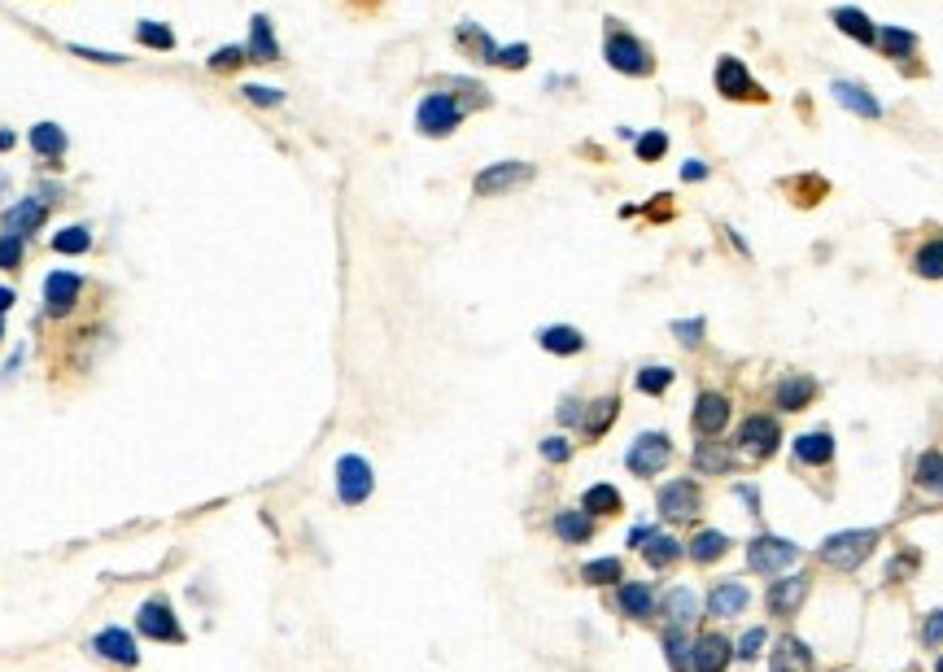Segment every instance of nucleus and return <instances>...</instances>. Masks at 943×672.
Segmentation results:
<instances>
[{"instance_id":"obj_11","label":"nucleus","mask_w":943,"mask_h":672,"mask_svg":"<svg viewBox=\"0 0 943 672\" xmlns=\"http://www.w3.org/2000/svg\"><path fill=\"white\" fill-rule=\"evenodd\" d=\"M695 511H699L695 480H668L660 489V515H668V520H695Z\"/></svg>"},{"instance_id":"obj_51","label":"nucleus","mask_w":943,"mask_h":672,"mask_svg":"<svg viewBox=\"0 0 943 672\" xmlns=\"http://www.w3.org/2000/svg\"><path fill=\"white\" fill-rule=\"evenodd\" d=\"M245 96H249L254 105H280V101H284V92H280V88H262V83H249Z\"/></svg>"},{"instance_id":"obj_44","label":"nucleus","mask_w":943,"mask_h":672,"mask_svg":"<svg viewBox=\"0 0 943 672\" xmlns=\"http://www.w3.org/2000/svg\"><path fill=\"white\" fill-rule=\"evenodd\" d=\"M664 149H668V136H664V131H647V136L638 140V162L664 158Z\"/></svg>"},{"instance_id":"obj_6","label":"nucleus","mask_w":943,"mask_h":672,"mask_svg":"<svg viewBox=\"0 0 943 672\" xmlns=\"http://www.w3.org/2000/svg\"><path fill=\"white\" fill-rule=\"evenodd\" d=\"M799 559V546L795 542H786V537H756V542L747 546V563H751V572H760V576H778L782 568H791V563Z\"/></svg>"},{"instance_id":"obj_48","label":"nucleus","mask_w":943,"mask_h":672,"mask_svg":"<svg viewBox=\"0 0 943 672\" xmlns=\"http://www.w3.org/2000/svg\"><path fill=\"white\" fill-rule=\"evenodd\" d=\"M568 454H572V446H568L564 437H546V441H542V459H546V463H568Z\"/></svg>"},{"instance_id":"obj_31","label":"nucleus","mask_w":943,"mask_h":672,"mask_svg":"<svg viewBox=\"0 0 943 672\" xmlns=\"http://www.w3.org/2000/svg\"><path fill=\"white\" fill-rule=\"evenodd\" d=\"M834 27H839V31H847V35H852V40H861V44H874V22H869L865 14H861V9H852V5H843V9H834Z\"/></svg>"},{"instance_id":"obj_58","label":"nucleus","mask_w":943,"mask_h":672,"mask_svg":"<svg viewBox=\"0 0 943 672\" xmlns=\"http://www.w3.org/2000/svg\"><path fill=\"white\" fill-rule=\"evenodd\" d=\"M9 144H14V131H0V153H5Z\"/></svg>"},{"instance_id":"obj_56","label":"nucleus","mask_w":943,"mask_h":672,"mask_svg":"<svg viewBox=\"0 0 943 672\" xmlns=\"http://www.w3.org/2000/svg\"><path fill=\"white\" fill-rule=\"evenodd\" d=\"M655 533V528H647V524H638L634 533H629V546H638V542H647V537Z\"/></svg>"},{"instance_id":"obj_17","label":"nucleus","mask_w":943,"mask_h":672,"mask_svg":"<svg viewBox=\"0 0 943 672\" xmlns=\"http://www.w3.org/2000/svg\"><path fill=\"white\" fill-rule=\"evenodd\" d=\"M730 642L721 638V633H703V638L690 646V668L695 672H725V664H730Z\"/></svg>"},{"instance_id":"obj_41","label":"nucleus","mask_w":943,"mask_h":672,"mask_svg":"<svg viewBox=\"0 0 943 672\" xmlns=\"http://www.w3.org/2000/svg\"><path fill=\"white\" fill-rule=\"evenodd\" d=\"M664 651H668V664H673L677 672L690 668V642L682 638V629H668L664 633Z\"/></svg>"},{"instance_id":"obj_38","label":"nucleus","mask_w":943,"mask_h":672,"mask_svg":"<svg viewBox=\"0 0 943 672\" xmlns=\"http://www.w3.org/2000/svg\"><path fill=\"white\" fill-rule=\"evenodd\" d=\"M616 411H620V402H616V398H603V402H594L590 411H586V419H581V432H586V437H603V432L612 428Z\"/></svg>"},{"instance_id":"obj_20","label":"nucleus","mask_w":943,"mask_h":672,"mask_svg":"<svg viewBox=\"0 0 943 672\" xmlns=\"http://www.w3.org/2000/svg\"><path fill=\"white\" fill-rule=\"evenodd\" d=\"M616 607L625 611V616H634V620H651V616H655V594H651V585L625 581V585H620V594H616Z\"/></svg>"},{"instance_id":"obj_4","label":"nucleus","mask_w":943,"mask_h":672,"mask_svg":"<svg viewBox=\"0 0 943 672\" xmlns=\"http://www.w3.org/2000/svg\"><path fill=\"white\" fill-rule=\"evenodd\" d=\"M459 123H463V105L455 101V96H446V92L424 96L420 110H415V127H420L424 136H450Z\"/></svg>"},{"instance_id":"obj_37","label":"nucleus","mask_w":943,"mask_h":672,"mask_svg":"<svg viewBox=\"0 0 943 672\" xmlns=\"http://www.w3.org/2000/svg\"><path fill=\"white\" fill-rule=\"evenodd\" d=\"M664 616L673 620V629H682V624H690L699 616V598L690 594V590H673L664 598Z\"/></svg>"},{"instance_id":"obj_21","label":"nucleus","mask_w":943,"mask_h":672,"mask_svg":"<svg viewBox=\"0 0 943 672\" xmlns=\"http://www.w3.org/2000/svg\"><path fill=\"white\" fill-rule=\"evenodd\" d=\"M813 668V655L799 638H778L773 642V672H808Z\"/></svg>"},{"instance_id":"obj_14","label":"nucleus","mask_w":943,"mask_h":672,"mask_svg":"<svg viewBox=\"0 0 943 672\" xmlns=\"http://www.w3.org/2000/svg\"><path fill=\"white\" fill-rule=\"evenodd\" d=\"M690 424H695L699 437H716V432L730 424V398H721V393H703V398L695 402Z\"/></svg>"},{"instance_id":"obj_9","label":"nucleus","mask_w":943,"mask_h":672,"mask_svg":"<svg viewBox=\"0 0 943 672\" xmlns=\"http://www.w3.org/2000/svg\"><path fill=\"white\" fill-rule=\"evenodd\" d=\"M529 179H533L529 162H494V166H485V171L472 179V192H476V197H503V192L529 184Z\"/></svg>"},{"instance_id":"obj_45","label":"nucleus","mask_w":943,"mask_h":672,"mask_svg":"<svg viewBox=\"0 0 943 672\" xmlns=\"http://www.w3.org/2000/svg\"><path fill=\"white\" fill-rule=\"evenodd\" d=\"M494 66H503V70H520V66H529V44H511V48H498Z\"/></svg>"},{"instance_id":"obj_7","label":"nucleus","mask_w":943,"mask_h":672,"mask_svg":"<svg viewBox=\"0 0 943 672\" xmlns=\"http://www.w3.org/2000/svg\"><path fill=\"white\" fill-rule=\"evenodd\" d=\"M668 459H673V441H668L664 432H642L634 446H629V454H625V463H629V472H634V476L664 472Z\"/></svg>"},{"instance_id":"obj_54","label":"nucleus","mask_w":943,"mask_h":672,"mask_svg":"<svg viewBox=\"0 0 943 672\" xmlns=\"http://www.w3.org/2000/svg\"><path fill=\"white\" fill-rule=\"evenodd\" d=\"M682 179H686V184H695V179H708V162H686V166H682Z\"/></svg>"},{"instance_id":"obj_60","label":"nucleus","mask_w":943,"mask_h":672,"mask_svg":"<svg viewBox=\"0 0 943 672\" xmlns=\"http://www.w3.org/2000/svg\"><path fill=\"white\" fill-rule=\"evenodd\" d=\"M0 336H5V328H0Z\"/></svg>"},{"instance_id":"obj_23","label":"nucleus","mask_w":943,"mask_h":672,"mask_svg":"<svg viewBox=\"0 0 943 672\" xmlns=\"http://www.w3.org/2000/svg\"><path fill=\"white\" fill-rule=\"evenodd\" d=\"M245 53H249V62H276V57H280V44H276V35H271V22L262 18V14L249 22V44H245Z\"/></svg>"},{"instance_id":"obj_33","label":"nucleus","mask_w":943,"mask_h":672,"mask_svg":"<svg viewBox=\"0 0 943 672\" xmlns=\"http://www.w3.org/2000/svg\"><path fill=\"white\" fill-rule=\"evenodd\" d=\"M725 550H730V537L716 533V528H703V533H695V542H690V559H695V563H716Z\"/></svg>"},{"instance_id":"obj_59","label":"nucleus","mask_w":943,"mask_h":672,"mask_svg":"<svg viewBox=\"0 0 943 672\" xmlns=\"http://www.w3.org/2000/svg\"><path fill=\"white\" fill-rule=\"evenodd\" d=\"M935 672H943V659H939V664H935Z\"/></svg>"},{"instance_id":"obj_55","label":"nucleus","mask_w":943,"mask_h":672,"mask_svg":"<svg viewBox=\"0 0 943 672\" xmlns=\"http://www.w3.org/2000/svg\"><path fill=\"white\" fill-rule=\"evenodd\" d=\"M559 419H564V424H577V419H581V411H577V402H564V406H559Z\"/></svg>"},{"instance_id":"obj_46","label":"nucleus","mask_w":943,"mask_h":672,"mask_svg":"<svg viewBox=\"0 0 943 672\" xmlns=\"http://www.w3.org/2000/svg\"><path fill=\"white\" fill-rule=\"evenodd\" d=\"M18 262H22V236H0V267H5V271H14L18 267Z\"/></svg>"},{"instance_id":"obj_5","label":"nucleus","mask_w":943,"mask_h":672,"mask_svg":"<svg viewBox=\"0 0 943 672\" xmlns=\"http://www.w3.org/2000/svg\"><path fill=\"white\" fill-rule=\"evenodd\" d=\"M372 485H376V476H372V463H367L363 454H345V459H337V498L345 502V507H358V502L372 498Z\"/></svg>"},{"instance_id":"obj_40","label":"nucleus","mask_w":943,"mask_h":672,"mask_svg":"<svg viewBox=\"0 0 943 672\" xmlns=\"http://www.w3.org/2000/svg\"><path fill=\"white\" fill-rule=\"evenodd\" d=\"M53 249H57V254H88V249H92V232H88V227H62V232L53 236Z\"/></svg>"},{"instance_id":"obj_30","label":"nucleus","mask_w":943,"mask_h":672,"mask_svg":"<svg viewBox=\"0 0 943 672\" xmlns=\"http://www.w3.org/2000/svg\"><path fill=\"white\" fill-rule=\"evenodd\" d=\"M642 559H647L651 568H668V563L682 559V542H677V537H668V533H651L647 546H642Z\"/></svg>"},{"instance_id":"obj_42","label":"nucleus","mask_w":943,"mask_h":672,"mask_svg":"<svg viewBox=\"0 0 943 672\" xmlns=\"http://www.w3.org/2000/svg\"><path fill=\"white\" fill-rule=\"evenodd\" d=\"M136 35H140V44L145 48H175V35H171V27H158V22H140L136 27Z\"/></svg>"},{"instance_id":"obj_16","label":"nucleus","mask_w":943,"mask_h":672,"mask_svg":"<svg viewBox=\"0 0 943 672\" xmlns=\"http://www.w3.org/2000/svg\"><path fill=\"white\" fill-rule=\"evenodd\" d=\"M79 293H83V280L75 271H53L49 280H44V302H49V315H66V310L79 302Z\"/></svg>"},{"instance_id":"obj_47","label":"nucleus","mask_w":943,"mask_h":672,"mask_svg":"<svg viewBox=\"0 0 943 672\" xmlns=\"http://www.w3.org/2000/svg\"><path fill=\"white\" fill-rule=\"evenodd\" d=\"M245 57H249L245 48H232V44H228V48H219V53L210 57V70H232V66H241Z\"/></svg>"},{"instance_id":"obj_18","label":"nucleus","mask_w":943,"mask_h":672,"mask_svg":"<svg viewBox=\"0 0 943 672\" xmlns=\"http://www.w3.org/2000/svg\"><path fill=\"white\" fill-rule=\"evenodd\" d=\"M747 585H738V581H721V585H716V590L708 594V611H712V616L716 620H734L738 616V611H743L747 607Z\"/></svg>"},{"instance_id":"obj_25","label":"nucleus","mask_w":943,"mask_h":672,"mask_svg":"<svg viewBox=\"0 0 943 672\" xmlns=\"http://www.w3.org/2000/svg\"><path fill=\"white\" fill-rule=\"evenodd\" d=\"M813 398H817V384L808 376H786L778 384V406H782V411H804Z\"/></svg>"},{"instance_id":"obj_32","label":"nucleus","mask_w":943,"mask_h":672,"mask_svg":"<svg viewBox=\"0 0 943 672\" xmlns=\"http://www.w3.org/2000/svg\"><path fill=\"white\" fill-rule=\"evenodd\" d=\"M31 149L40 153V158H62L66 153V131L57 123H35L31 127Z\"/></svg>"},{"instance_id":"obj_19","label":"nucleus","mask_w":943,"mask_h":672,"mask_svg":"<svg viewBox=\"0 0 943 672\" xmlns=\"http://www.w3.org/2000/svg\"><path fill=\"white\" fill-rule=\"evenodd\" d=\"M44 214H49V210H44V201L22 197L18 206H9V210H5V232H9V236H31L35 227L44 223Z\"/></svg>"},{"instance_id":"obj_35","label":"nucleus","mask_w":943,"mask_h":672,"mask_svg":"<svg viewBox=\"0 0 943 672\" xmlns=\"http://www.w3.org/2000/svg\"><path fill=\"white\" fill-rule=\"evenodd\" d=\"M917 485L926 489V494H935V498H943V454L939 450H926L922 459H917Z\"/></svg>"},{"instance_id":"obj_2","label":"nucleus","mask_w":943,"mask_h":672,"mask_svg":"<svg viewBox=\"0 0 943 672\" xmlns=\"http://www.w3.org/2000/svg\"><path fill=\"white\" fill-rule=\"evenodd\" d=\"M603 57H607V66L620 70V75H638V79H647L651 70H655V57H651V48L634 40L629 31H607V44H603Z\"/></svg>"},{"instance_id":"obj_53","label":"nucleus","mask_w":943,"mask_h":672,"mask_svg":"<svg viewBox=\"0 0 943 672\" xmlns=\"http://www.w3.org/2000/svg\"><path fill=\"white\" fill-rule=\"evenodd\" d=\"M75 53H79V57H88V62H123L118 53H97V48H83V44H75Z\"/></svg>"},{"instance_id":"obj_57","label":"nucleus","mask_w":943,"mask_h":672,"mask_svg":"<svg viewBox=\"0 0 943 672\" xmlns=\"http://www.w3.org/2000/svg\"><path fill=\"white\" fill-rule=\"evenodd\" d=\"M9 306H14V288H0V315H5Z\"/></svg>"},{"instance_id":"obj_12","label":"nucleus","mask_w":943,"mask_h":672,"mask_svg":"<svg viewBox=\"0 0 943 672\" xmlns=\"http://www.w3.org/2000/svg\"><path fill=\"white\" fill-rule=\"evenodd\" d=\"M830 92H834V101H839L843 110H852L856 118H882V101L865 88V83H856V79H834Z\"/></svg>"},{"instance_id":"obj_34","label":"nucleus","mask_w":943,"mask_h":672,"mask_svg":"<svg viewBox=\"0 0 943 672\" xmlns=\"http://www.w3.org/2000/svg\"><path fill=\"white\" fill-rule=\"evenodd\" d=\"M913 271L922 275V280H943V236L926 240L922 249L913 254Z\"/></svg>"},{"instance_id":"obj_24","label":"nucleus","mask_w":943,"mask_h":672,"mask_svg":"<svg viewBox=\"0 0 943 672\" xmlns=\"http://www.w3.org/2000/svg\"><path fill=\"white\" fill-rule=\"evenodd\" d=\"M555 537H564L568 546H581L594 537V520L590 511H559L555 515Z\"/></svg>"},{"instance_id":"obj_15","label":"nucleus","mask_w":943,"mask_h":672,"mask_svg":"<svg viewBox=\"0 0 943 672\" xmlns=\"http://www.w3.org/2000/svg\"><path fill=\"white\" fill-rule=\"evenodd\" d=\"M808 598V576H782V581L769 585V611L773 616H795Z\"/></svg>"},{"instance_id":"obj_50","label":"nucleus","mask_w":943,"mask_h":672,"mask_svg":"<svg viewBox=\"0 0 943 672\" xmlns=\"http://www.w3.org/2000/svg\"><path fill=\"white\" fill-rule=\"evenodd\" d=\"M922 642H926V646H943V611H930V616H926Z\"/></svg>"},{"instance_id":"obj_39","label":"nucleus","mask_w":943,"mask_h":672,"mask_svg":"<svg viewBox=\"0 0 943 672\" xmlns=\"http://www.w3.org/2000/svg\"><path fill=\"white\" fill-rule=\"evenodd\" d=\"M581 576H586L590 585H616V581H625V563L620 559H594L581 568Z\"/></svg>"},{"instance_id":"obj_3","label":"nucleus","mask_w":943,"mask_h":672,"mask_svg":"<svg viewBox=\"0 0 943 672\" xmlns=\"http://www.w3.org/2000/svg\"><path fill=\"white\" fill-rule=\"evenodd\" d=\"M136 629L145 633V638H153V642H184V629H179L175 607H171V598H166V594H153V598L140 603Z\"/></svg>"},{"instance_id":"obj_36","label":"nucleus","mask_w":943,"mask_h":672,"mask_svg":"<svg viewBox=\"0 0 943 672\" xmlns=\"http://www.w3.org/2000/svg\"><path fill=\"white\" fill-rule=\"evenodd\" d=\"M625 502H620V489L612 485H590L586 489V498H581V511H590V515H616Z\"/></svg>"},{"instance_id":"obj_1","label":"nucleus","mask_w":943,"mask_h":672,"mask_svg":"<svg viewBox=\"0 0 943 672\" xmlns=\"http://www.w3.org/2000/svg\"><path fill=\"white\" fill-rule=\"evenodd\" d=\"M878 542H882L878 528H847V533H830L826 542H821V559H826L830 568H839V572H856L869 555H874Z\"/></svg>"},{"instance_id":"obj_43","label":"nucleus","mask_w":943,"mask_h":672,"mask_svg":"<svg viewBox=\"0 0 943 672\" xmlns=\"http://www.w3.org/2000/svg\"><path fill=\"white\" fill-rule=\"evenodd\" d=\"M668 384H673V371H668V367H642L638 371V389L642 393H664Z\"/></svg>"},{"instance_id":"obj_28","label":"nucleus","mask_w":943,"mask_h":672,"mask_svg":"<svg viewBox=\"0 0 943 672\" xmlns=\"http://www.w3.org/2000/svg\"><path fill=\"white\" fill-rule=\"evenodd\" d=\"M455 40H459V48H468L476 62H494V57H498V44L489 40V35H485L481 27H476V22H459Z\"/></svg>"},{"instance_id":"obj_52","label":"nucleus","mask_w":943,"mask_h":672,"mask_svg":"<svg viewBox=\"0 0 943 672\" xmlns=\"http://www.w3.org/2000/svg\"><path fill=\"white\" fill-rule=\"evenodd\" d=\"M760 646H765V629H751L747 638H743V646H738V655H743V659H756Z\"/></svg>"},{"instance_id":"obj_49","label":"nucleus","mask_w":943,"mask_h":672,"mask_svg":"<svg viewBox=\"0 0 943 672\" xmlns=\"http://www.w3.org/2000/svg\"><path fill=\"white\" fill-rule=\"evenodd\" d=\"M673 332H677V341H682V345H699V336H703V319H677V323H673Z\"/></svg>"},{"instance_id":"obj_13","label":"nucleus","mask_w":943,"mask_h":672,"mask_svg":"<svg viewBox=\"0 0 943 672\" xmlns=\"http://www.w3.org/2000/svg\"><path fill=\"white\" fill-rule=\"evenodd\" d=\"M92 651H97L101 659H110V664H123V668H136V664H140L136 638H131L127 629H101L97 638H92Z\"/></svg>"},{"instance_id":"obj_22","label":"nucleus","mask_w":943,"mask_h":672,"mask_svg":"<svg viewBox=\"0 0 943 672\" xmlns=\"http://www.w3.org/2000/svg\"><path fill=\"white\" fill-rule=\"evenodd\" d=\"M537 345L551 350V354H581L586 350V336H581L577 328H568V323H551V328L537 332Z\"/></svg>"},{"instance_id":"obj_27","label":"nucleus","mask_w":943,"mask_h":672,"mask_svg":"<svg viewBox=\"0 0 943 672\" xmlns=\"http://www.w3.org/2000/svg\"><path fill=\"white\" fill-rule=\"evenodd\" d=\"M695 467H699L703 476H721V472H730V467H734V450L721 446V441H699Z\"/></svg>"},{"instance_id":"obj_8","label":"nucleus","mask_w":943,"mask_h":672,"mask_svg":"<svg viewBox=\"0 0 943 672\" xmlns=\"http://www.w3.org/2000/svg\"><path fill=\"white\" fill-rule=\"evenodd\" d=\"M716 92L725 101H765V88L751 79V70L738 62V57H721L716 62Z\"/></svg>"},{"instance_id":"obj_29","label":"nucleus","mask_w":943,"mask_h":672,"mask_svg":"<svg viewBox=\"0 0 943 672\" xmlns=\"http://www.w3.org/2000/svg\"><path fill=\"white\" fill-rule=\"evenodd\" d=\"M874 44L882 48L887 57H913L917 53V35L913 31H904V27H878V35H874Z\"/></svg>"},{"instance_id":"obj_26","label":"nucleus","mask_w":943,"mask_h":672,"mask_svg":"<svg viewBox=\"0 0 943 672\" xmlns=\"http://www.w3.org/2000/svg\"><path fill=\"white\" fill-rule=\"evenodd\" d=\"M795 454H799V463L826 467L834 459V437H830V432H804V437L795 441Z\"/></svg>"},{"instance_id":"obj_10","label":"nucleus","mask_w":943,"mask_h":672,"mask_svg":"<svg viewBox=\"0 0 943 672\" xmlns=\"http://www.w3.org/2000/svg\"><path fill=\"white\" fill-rule=\"evenodd\" d=\"M778 441H782V432L769 415H751L747 424L738 428V446H743L751 459H769V454L778 450Z\"/></svg>"}]
</instances>
